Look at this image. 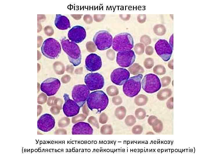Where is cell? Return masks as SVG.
<instances>
[{"mask_svg":"<svg viewBox=\"0 0 209 157\" xmlns=\"http://www.w3.org/2000/svg\"><path fill=\"white\" fill-rule=\"evenodd\" d=\"M130 76L129 72L126 69L118 68L114 69L111 74V80L115 84L121 85L127 81Z\"/></svg>","mask_w":209,"mask_h":157,"instance_id":"cell-14","label":"cell"},{"mask_svg":"<svg viewBox=\"0 0 209 157\" xmlns=\"http://www.w3.org/2000/svg\"><path fill=\"white\" fill-rule=\"evenodd\" d=\"M135 114L137 119L141 120L143 119L145 117L146 112L144 109L139 108L136 110L135 112Z\"/></svg>","mask_w":209,"mask_h":157,"instance_id":"cell-27","label":"cell"},{"mask_svg":"<svg viewBox=\"0 0 209 157\" xmlns=\"http://www.w3.org/2000/svg\"><path fill=\"white\" fill-rule=\"evenodd\" d=\"M135 58V53L132 50L120 51L117 54L116 62L120 66L127 67L133 64Z\"/></svg>","mask_w":209,"mask_h":157,"instance_id":"cell-12","label":"cell"},{"mask_svg":"<svg viewBox=\"0 0 209 157\" xmlns=\"http://www.w3.org/2000/svg\"><path fill=\"white\" fill-rule=\"evenodd\" d=\"M152 126L154 131L157 133L160 132L163 129V124L162 122L157 118L154 122Z\"/></svg>","mask_w":209,"mask_h":157,"instance_id":"cell-25","label":"cell"},{"mask_svg":"<svg viewBox=\"0 0 209 157\" xmlns=\"http://www.w3.org/2000/svg\"><path fill=\"white\" fill-rule=\"evenodd\" d=\"M141 84L143 89L149 93L157 91L161 87L159 78L157 76L153 74L145 75L142 80Z\"/></svg>","mask_w":209,"mask_h":157,"instance_id":"cell-7","label":"cell"},{"mask_svg":"<svg viewBox=\"0 0 209 157\" xmlns=\"http://www.w3.org/2000/svg\"><path fill=\"white\" fill-rule=\"evenodd\" d=\"M157 119V117L155 116H150L148 118V123L149 125L152 126L153 123Z\"/></svg>","mask_w":209,"mask_h":157,"instance_id":"cell-41","label":"cell"},{"mask_svg":"<svg viewBox=\"0 0 209 157\" xmlns=\"http://www.w3.org/2000/svg\"><path fill=\"white\" fill-rule=\"evenodd\" d=\"M113 39L112 35L108 31L101 30L95 34L93 41L98 50H104L111 47Z\"/></svg>","mask_w":209,"mask_h":157,"instance_id":"cell-6","label":"cell"},{"mask_svg":"<svg viewBox=\"0 0 209 157\" xmlns=\"http://www.w3.org/2000/svg\"><path fill=\"white\" fill-rule=\"evenodd\" d=\"M130 73L134 75H137L143 74L145 72L143 68L137 63H134L128 68Z\"/></svg>","mask_w":209,"mask_h":157,"instance_id":"cell-20","label":"cell"},{"mask_svg":"<svg viewBox=\"0 0 209 157\" xmlns=\"http://www.w3.org/2000/svg\"><path fill=\"white\" fill-rule=\"evenodd\" d=\"M167 107L169 109L173 108V98L171 97L169 99L166 103Z\"/></svg>","mask_w":209,"mask_h":157,"instance_id":"cell-40","label":"cell"},{"mask_svg":"<svg viewBox=\"0 0 209 157\" xmlns=\"http://www.w3.org/2000/svg\"><path fill=\"white\" fill-rule=\"evenodd\" d=\"M170 44L173 49V34L171 35L170 38Z\"/></svg>","mask_w":209,"mask_h":157,"instance_id":"cell-44","label":"cell"},{"mask_svg":"<svg viewBox=\"0 0 209 157\" xmlns=\"http://www.w3.org/2000/svg\"><path fill=\"white\" fill-rule=\"evenodd\" d=\"M153 71L154 73L159 75H163L165 74L166 70L165 67L161 65H157L153 68Z\"/></svg>","mask_w":209,"mask_h":157,"instance_id":"cell-26","label":"cell"},{"mask_svg":"<svg viewBox=\"0 0 209 157\" xmlns=\"http://www.w3.org/2000/svg\"><path fill=\"white\" fill-rule=\"evenodd\" d=\"M143 77L142 74H140L128 79L123 86V91L126 95L132 97L138 94L141 89Z\"/></svg>","mask_w":209,"mask_h":157,"instance_id":"cell-5","label":"cell"},{"mask_svg":"<svg viewBox=\"0 0 209 157\" xmlns=\"http://www.w3.org/2000/svg\"><path fill=\"white\" fill-rule=\"evenodd\" d=\"M93 130L87 123L80 122L75 124L73 127L72 134H92Z\"/></svg>","mask_w":209,"mask_h":157,"instance_id":"cell-18","label":"cell"},{"mask_svg":"<svg viewBox=\"0 0 209 157\" xmlns=\"http://www.w3.org/2000/svg\"><path fill=\"white\" fill-rule=\"evenodd\" d=\"M112 101L115 105H120L122 102V98L120 96H117L113 98Z\"/></svg>","mask_w":209,"mask_h":157,"instance_id":"cell-36","label":"cell"},{"mask_svg":"<svg viewBox=\"0 0 209 157\" xmlns=\"http://www.w3.org/2000/svg\"><path fill=\"white\" fill-rule=\"evenodd\" d=\"M68 36L72 42L75 43H79L85 39L86 32L83 27L77 25L73 27L69 31Z\"/></svg>","mask_w":209,"mask_h":157,"instance_id":"cell-16","label":"cell"},{"mask_svg":"<svg viewBox=\"0 0 209 157\" xmlns=\"http://www.w3.org/2000/svg\"><path fill=\"white\" fill-rule=\"evenodd\" d=\"M42 54L50 59L57 58L61 52L60 44L55 39L49 38L45 40L41 48Z\"/></svg>","mask_w":209,"mask_h":157,"instance_id":"cell-4","label":"cell"},{"mask_svg":"<svg viewBox=\"0 0 209 157\" xmlns=\"http://www.w3.org/2000/svg\"><path fill=\"white\" fill-rule=\"evenodd\" d=\"M100 131L103 134H111L113 132V129L111 126L106 124L101 127Z\"/></svg>","mask_w":209,"mask_h":157,"instance_id":"cell-30","label":"cell"},{"mask_svg":"<svg viewBox=\"0 0 209 157\" xmlns=\"http://www.w3.org/2000/svg\"><path fill=\"white\" fill-rule=\"evenodd\" d=\"M64 97L65 103L63 106V110L64 114L67 117H71L77 115L80 111V106L74 100L70 99L67 94H64Z\"/></svg>","mask_w":209,"mask_h":157,"instance_id":"cell-13","label":"cell"},{"mask_svg":"<svg viewBox=\"0 0 209 157\" xmlns=\"http://www.w3.org/2000/svg\"><path fill=\"white\" fill-rule=\"evenodd\" d=\"M61 86V83L57 78H48L41 83V90L48 96L53 95L57 92Z\"/></svg>","mask_w":209,"mask_h":157,"instance_id":"cell-11","label":"cell"},{"mask_svg":"<svg viewBox=\"0 0 209 157\" xmlns=\"http://www.w3.org/2000/svg\"><path fill=\"white\" fill-rule=\"evenodd\" d=\"M90 94V90L85 85H78L74 86L72 92L73 100L80 107L87 101Z\"/></svg>","mask_w":209,"mask_h":157,"instance_id":"cell-8","label":"cell"},{"mask_svg":"<svg viewBox=\"0 0 209 157\" xmlns=\"http://www.w3.org/2000/svg\"><path fill=\"white\" fill-rule=\"evenodd\" d=\"M136 122V119L134 116L129 115L125 118V122L128 126H132L134 125Z\"/></svg>","mask_w":209,"mask_h":157,"instance_id":"cell-29","label":"cell"},{"mask_svg":"<svg viewBox=\"0 0 209 157\" xmlns=\"http://www.w3.org/2000/svg\"><path fill=\"white\" fill-rule=\"evenodd\" d=\"M143 130V127L140 125H136L132 128V133L134 134H140L142 133Z\"/></svg>","mask_w":209,"mask_h":157,"instance_id":"cell-35","label":"cell"},{"mask_svg":"<svg viewBox=\"0 0 209 157\" xmlns=\"http://www.w3.org/2000/svg\"><path fill=\"white\" fill-rule=\"evenodd\" d=\"M161 86L162 87L168 86L170 83L171 78L169 76H164L161 79Z\"/></svg>","mask_w":209,"mask_h":157,"instance_id":"cell-34","label":"cell"},{"mask_svg":"<svg viewBox=\"0 0 209 157\" xmlns=\"http://www.w3.org/2000/svg\"><path fill=\"white\" fill-rule=\"evenodd\" d=\"M84 81L87 86L91 91L101 89L105 84L103 77L98 73L87 74L85 76Z\"/></svg>","mask_w":209,"mask_h":157,"instance_id":"cell-9","label":"cell"},{"mask_svg":"<svg viewBox=\"0 0 209 157\" xmlns=\"http://www.w3.org/2000/svg\"><path fill=\"white\" fill-rule=\"evenodd\" d=\"M55 24L58 29L65 30L71 27L69 20L66 16L60 14H56L55 20Z\"/></svg>","mask_w":209,"mask_h":157,"instance_id":"cell-19","label":"cell"},{"mask_svg":"<svg viewBox=\"0 0 209 157\" xmlns=\"http://www.w3.org/2000/svg\"><path fill=\"white\" fill-rule=\"evenodd\" d=\"M119 16L121 19L123 20L127 21L128 20L131 16L130 15H120Z\"/></svg>","mask_w":209,"mask_h":157,"instance_id":"cell-42","label":"cell"},{"mask_svg":"<svg viewBox=\"0 0 209 157\" xmlns=\"http://www.w3.org/2000/svg\"><path fill=\"white\" fill-rule=\"evenodd\" d=\"M140 42L145 46H146L151 43V39L150 37L147 35H143L140 38Z\"/></svg>","mask_w":209,"mask_h":157,"instance_id":"cell-33","label":"cell"},{"mask_svg":"<svg viewBox=\"0 0 209 157\" xmlns=\"http://www.w3.org/2000/svg\"><path fill=\"white\" fill-rule=\"evenodd\" d=\"M87 106L91 110L96 109L98 112L104 110L109 103L106 94L101 90H97L90 93L87 101Z\"/></svg>","mask_w":209,"mask_h":157,"instance_id":"cell-1","label":"cell"},{"mask_svg":"<svg viewBox=\"0 0 209 157\" xmlns=\"http://www.w3.org/2000/svg\"><path fill=\"white\" fill-rule=\"evenodd\" d=\"M61 43L62 49L67 54L70 62L75 66L79 65L81 63V55L79 46L65 38L61 40Z\"/></svg>","mask_w":209,"mask_h":157,"instance_id":"cell-2","label":"cell"},{"mask_svg":"<svg viewBox=\"0 0 209 157\" xmlns=\"http://www.w3.org/2000/svg\"><path fill=\"white\" fill-rule=\"evenodd\" d=\"M172 94L171 89L166 88L160 90L157 93V98L160 100H164L170 97Z\"/></svg>","mask_w":209,"mask_h":157,"instance_id":"cell-21","label":"cell"},{"mask_svg":"<svg viewBox=\"0 0 209 157\" xmlns=\"http://www.w3.org/2000/svg\"><path fill=\"white\" fill-rule=\"evenodd\" d=\"M108 117L106 114L104 113L102 114L99 119V122L101 124H105L107 121Z\"/></svg>","mask_w":209,"mask_h":157,"instance_id":"cell-39","label":"cell"},{"mask_svg":"<svg viewBox=\"0 0 209 157\" xmlns=\"http://www.w3.org/2000/svg\"><path fill=\"white\" fill-rule=\"evenodd\" d=\"M143 64L145 67L147 69L152 68L154 65V62L153 59L150 58H146L143 62Z\"/></svg>","mask_w":209,"mask_h":157,"instance_id":"cell-32","label":"cell"},{"mask_svg":"<svg viewBox=\"0 0 209 157\" xmlns=\"http://www.w3.org/2000/svg\"><path fill=\"white\" fill-rule=\"evenodd\" d=\"M112 47L116 51L130 50L134 47L132 35L127 33H122L116 35L113 39Z\"/></svg>","mask_w":209,"mask_h":157,"instance_id":"cell-3","label":"cell"},{"mask_svg":"<svg viewBox=\"0 0 209 157\" xmlns=\"http://www.w3.org/2000/svg\"><path fill=\"white\" fill-rule=\"evenodd\" d=\"M115 114L118 119L122 120L125 117L126 114V109L124 106H121L116 108Z\"/></svg>","mask_w":209,"mask_h":157,"instance_id":"cell-23","label":"cell"},{"mask_svg":"<svg viewBox=\"0 0 209 157\" xmlns=\"http://www.w3.org/2000/svg\"><path fill=\"white\" fill-rule=\"evenodd\" d=\"M107 91L109 95L111 96L117 95L119 93V89L117 87L114 86H110L108 88Z\"/></svg>","mask_w":209,"mask_h":157,"instance_id":"cell-31","label":"cell"},{"mask_svg":"<svg viewBox=\"0 0 209 157\" xmlns=\"http://www.w3.org/2000/svg\"><path fill=\"white\" fill-rule=\"evenodd\" d=\"M146 15L145 14H140L139 15L137 18L138 22L140 23H144L146 20Z\"/></svg>","mask_w":209,"mask_h":157,"instance_id":"cell-37","label":"cell"},{"mask_svg":"<svg viewBox=\"0 0 209 157\" xmlns=\"http://www.w3.org/2000/svg\"><path fill=\"white\" fill-rule=\"evenodd\" d=\"M168 67L172 69H173V60H170L168 63Z\"/></svg>","mask_w":209,"mask_h":157,"instance_id":"cell-43","label":"cell"},{"mask_svg":"<svg viewBox=\"0 0 209 157\" xmlns=\"http://www.w3.org/2000/svg\"><path fill=\"white\" fill-rule=\"evenodd\" d=\"M55 119L51 115L46 113L41 116L37 123L39 129L44 132H47L52 130L55 126Z\"/></svg>","mask_w":209,"mask_h":157,"instance_id":"cell-15","label":"cell"},{"mask_svg":"<svg viewBox=\"0 0 209 157\" xmlns=\"http://www.w3.org/2000/svg\"><path fill=\"white\" fill-rule=\"evenodd\" d=\"M148 101V98L146 95L140 94L136 96L134 100L136 104L138 106H143L145 105Z\"/></svg>","mask_w":209,"mask_h":157,"instance_id":"cell-22","label":"cell"},{"mask_svg":"<svg viewBox=\"0 0 209 157\" xmlns=\"http://www.w3.org/2000/svg\"><path fill=\"white\" fill-rule=\"evenodd\" d=\"M102 66L101 57L98 55L91 53L87 57L85 61V67L88 70L94 72L100 69Z\"/></svg>","mask_w":209,"mask_h":157,"instance_id":"cell-17","label":"cell"},{"mask_svg":"<svg viewBox=\"0 0 209 157\" xmlns=\"http://www.w3.org/2000/svg\"><path fill=\"white\" fill-rule=\"evenodd\" d=\"M153 31L156 34L159 36L164 35L166 31L165 26L162 24L155 25L153 28Z\"/></svg>","mask_w":209,"mask_h":157,"instance_id":"cell-24","label":"cell"},{"mask_svg":"<svg viewBox=\"0 0 209 157\" xmlns=\"http://www.w3.org/2000/svg\"><path fill=\"white\" fill-rule=\"evenodd\" d=\"M154 48L157 54L164 61H167L170 59L173 49L167 40H158L155 44Z\"/></svg>","mask_w":209,"mask_h":157,"instance_id":"cell-10","label":"cell"},{"mask_svg":"<svg viewBox=\"0 0 209 157\" xmlns=\"http://www.w3.org/2000/svg\"><path fill=\"white\" fill-rule=\"evenodd\" d=\"M145 47V46L143 44L139 43L135 44L134 49L136 54L140 55L144 53Z\"/></svg>","mask_w":209,"mask_h":157,"instance_id":"cell-28","label":"cell"},{"mask_svg":"<svg viewBox=\"0 0 209 157\" xmlns=\"http://www.w3.org/2000/svg\"><path fill=\"white\" fill-rule=\"evenodd\" d=\"M145 53L148 55H152L154 52V49L153 47L150 46H147L145 48Z\"/></svg>","mask_w":209,"mask_h":157,"instance_id":"cell-38","label":"cell"}]
</instances>
